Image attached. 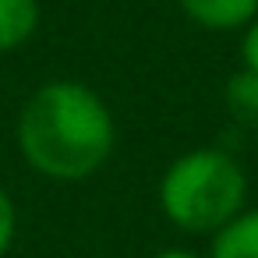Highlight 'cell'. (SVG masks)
Instances as JSON below:
<instances>
[{"label": "cell", "instance_id": "cell-5", "mask_svg": "<svg viewBox=\"0 0 258 258\" xmlns=\"http://www.w3.org/2000/svg\"><path fill=\"white\" fill-rule=\"evenodd\" d=\"M39 29V0H0V53L22 50Z\"/></svg>", "mask_w": 258, "mask_h": 258}, {"label": "cell", "instance_id": "cell-6", "mask_svg": "<svg viewBox=\"0 0 258 258\" xmlns=\"http://www.w3.org/2000/svg\"><path fill=\"white\" fill-rule=\"evenodd\" d=\"M223 103L237 124L258 131V75L254 71H244V68L233 71L223 85Z\"/></svg>", "mask_w": 258, "mask_h": 258}, {"label": "cell", "instance_id": "cell-7", "mask_svg": "<svg viewBox=\"0 0 258 258\" xmlns=\"http://www.w3.org/2000/svg\"><path fill=\"white\" fill-rule=\"evenodd\" d=\"M15 237H18V205L4 187H0V258H8Z\"/></svg>", "mask_w": 258, "mask_h": 258}, {"label": "cell", "instance_id": "cell-2", "mask_svg": "<svg viewBox=\"0 0 258 258\" xmlns=\"http://www.w3.org/2000/svg\"><path fill=\"white\" fill-rule=\"evenodd\" d=\"M156 198L177 230L212 237L247 209V173L223 149H191L163 170Z\"/></svg>", "mask_w": 258, "mask_h": 258}, {"label": "cell", "instance_id": "cell-1", "mask_svg": "<svg viewBox=\"0 0 258 258\" xmlns=\"http://www.w3.org/2000/svg\"><path fill=\"white\" fill-rule=\"evenodd\" d=\"M15 142L39 177L75 184L110 163L117 149V120L96 89L57 78L22 103Z\"/></svg>", "mask_w": 258, "mask_h": 258}, {"label": "cell", "instance_id": "cell-8", "mask_svg": "<svg viewBox=\"0 0 258 258\" xmlns=\"http://www.w3.org/2000/svg\"><path fill=\"white\" fill-rule=\"evenodd\" d=\"M240 68L258 75V18L240 32Z\"/></svg>", "mask_w": 258, "mask_h": 258}, {"label": "cell", "instance_id": "cell-3", "mask_svg": "<svg viewBox=\"0 0 258 258\" xmlns=\"http://www.w3.org/2000/svg\"><path fill=\"white\" fill-rule=\"evenodd\" d=\"M187 22L205 32H244L258 18V0H177Z\"/></svg>", "mask_w": 258, "mask_h": 258}, {"label": "cell", "instance_id": "cell-4", "mask_svg": "<svg viewBox=\"0 0 258 258\" xmlns=\"http://www.w3.org/2000/svg\"><path fill=\"white\" fill-rule=\"evenodd\" d=\"M209 258H258V205L244 209L212 233Z\"/></svg>", "mask_w": 258, "mask_h": 258}, {"label": "cell", "instance_id": "cell-9", "mask_svg": "<svg viewBox=\"0 0 258 258\" xmlns=\"http://www.w3.org/2000/svg\"><path fill=\"white\" fill-rule=\"evenodd\" d=\"M152 258H198V254L187 251V247H163V251H156Z\"/></svg>", "mask_w": 258, "mask_h": 258}]
</instances>
